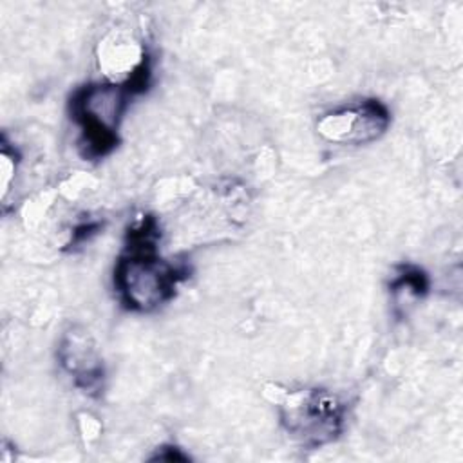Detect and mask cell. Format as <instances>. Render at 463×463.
Wrapping results in <instances>:
<instances>
[{
	"mask_svg": "<svg viewBox=\"0 0 463 463\" xmlns=\"http://www.w3.org/2000/svg\"><path fill=\"white\" fill-rule=\"evenodd\" d=\"M157 241L159 226L152 215H145L127 232L125 250L114 268V288L119 302L130 311L157 309L175 295L177 284L188 277L184 266L159 257Z\"/></svg>",
	"mask_w": 463,
	"mask_h": 463,
	"instance_id": "1",
	"label": "cell"
},
{
	"mask_svg": "<svg viewBox=\"0 0 463 463\" xmlns=\"http://www.w3.org/2000/svg\"><path fill=\"white\" fill-rule=\"evenodd\" d=\"M134 94L125 83L90 81L74 90L71 118L80 128L78 148L85 159L109 156L119 141V125Z\"/></svg>",
	"mask_w": 463,
	"mask_h": 463,
	"instance_id": "2",
	"label": "cell"
},
{
	"mask_svg": "<svg viewBox=\"0 0 463 463\" xmlns=\"http://www.w3.org/2000/svg\"><path fill=\"white\" fill-rule=\"evenodd\" d=\"M345 403L327 389L286 391L279 400L280 423L304 447L315 449L335 441L344 430Z\"/></svg>",
	"mask_w": 463,
	"mask_h": 463,
	"instance_id": "3",
	"label": "cell"
},
{
	"mask_svg": "<svg viewBox=\"0 0 463 463\" xmlns=\"http://www.w3.org/2000/svg\"><path fill=\"white\" fill-rule=\"evenodd\" d=\"M391 125V112L376 98L340 105L317 121L322 139L336 145H365L376 141Z\"/></svg>",
	"mask_w": 463,
	"mask_h": 463,
	"instance_id": "4",
	"label": "cell"
},
{
	"mask_svg": "<svg viewBox=\"0 0 463 463\" xmlns=\"http://www.w3.org/2000/svg\"><path fill=\"white\" fill-rule=\"evenodd\" d=\"M58 360L63 371L74 380V385L89 394L103 387L105 367L96 342L85 329H69L58 347Z\"/></svg>",
	"mask_w": 463,
	"mask_h": 463,
	"instance_id": "5",
	"label": "cell"
},
{
	"mask_svg": "<svg viewBox=\"0 0 463 463\" xmlns=\"http://www.w3.org/2000/svg\"><path fill=\"white\" fill-rule=\"evenodd\" d=\"M389 289L394 300L402 295H405V298H421L429 289V277L418 266H400V273L391 280Z\"/></svg>",
	"mask_w": 463,
	"mask_h": 463,
	"instance_id": "6",
	"label": "cell"
},
{
	"mask_svg": "<svg viewBox=\"0 0 463 463\" xmlns=\"http://www.w3.org/2000/svg\"><path fill=\"white\" fill-rule=\"evenodd\" d=\"M18 165V152L16 148H9L5 136L2 137V152H0V172H2V197L5 199L9 186L14 177V170Z\"/></svg>",
	"mask_w": 463,
	"mask_h": 463,
	"instance_id": "7",
	"label": "cell"
},
{
	"mask_svg": "<svg viewBox=\"0 0 463 463\" xmlns=\"http://www.w3.org/2000/svg\"><path fill=\"white\" fill-rule=\"evenodd\" d=\"M101 222L98 221H89V222H81L74 228L72 232V239H71V244H81L85 242L89 237H92L94 233H98L101 230Z\"/></svg>",
	"mask_w": 463,
	"mask_h": 463,
	"instance_id": "8",
	"label": "cell"
},
{
	"mask_svg": "<svg viewBox=\"0 0 463 463\" xmlns=\"http://www.w3.org/2000/svg\"><path fill=\"white\" fill-rule=\"evenodd\" d=\"M150 459H152V461H156V459H161V461H175V459H179V461H186V459H188V456H186V454H183L177 447L165 445V447H161V449L157 450V454H156V456H152Z\"/></svg>",
	"mask_w": 463,
	"mask_h": 463,
	"instance_id": "9",
	"label": "cell"
}]
</instances>
